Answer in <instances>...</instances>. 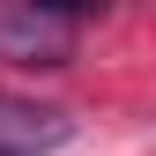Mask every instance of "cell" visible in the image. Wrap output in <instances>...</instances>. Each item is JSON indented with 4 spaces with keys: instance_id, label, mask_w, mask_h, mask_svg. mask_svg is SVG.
<instances>
[{
    "instance_id": "obj_1",
    "label": "cell",
    "mask_w": 156,
    "mask_h": 156,
    "mask_svg": "<svg viewBox=\"0 0 156 156\" xmlns=\"http://www.w3.org/2000/svg\"><path fill=\"white\" fill-rule=\"evenodd\" d=\"M74 37H82V23L60 15V8H15V15H0V60H15V67H67Z\"/></svg>"
},
{
    "instance_id": "obj_2",
    "label": "cell",
    "mask_w": 156,
    "mask_h": 156,
    "mask_svg": "<svg viewBox=\"0 0 156 156\" xmlns=\"http://www.w3.org/2000/svg\"><path fill=\"white\" fill-rule=\"evenodd\" d=\"M67 112H37V104H0V156H52L67 149Z\"/></svg>"
}]
</instances>
